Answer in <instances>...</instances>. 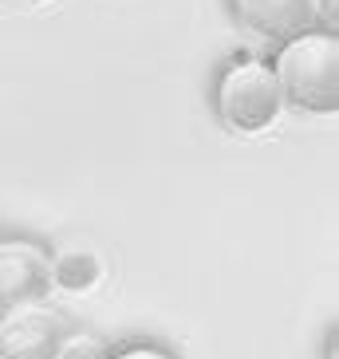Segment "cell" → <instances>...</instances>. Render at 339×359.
<instances>
[{
    "instance_id": "7",
    "label": "cell",
    "mask_w": 339,
    "mask_h": 359,
    "mask_svg": "<svg viewBox=\"0 0 339 359\" xmlns=\"http://www.w3.org/2000/svg\"><path fill=\"white\" fill-rule=\"evenodd\" d=\"M111 344H106L99 332H67L60 359H111Z\"/></svg>"
},
{
    "instance_id": "12",
    "label": "cell",
    "mask_w": 339,
    "mask_h": 359,
    "mask_svg": "<svg viewBox=\"0 0 339 359\" xmlns=\"http://www.w3.org/2000/svg\"><path fill=\"white\" fill-rule=\"evenodd\" d=\"M0 237H4V233H0Z\"/></svg>"
},
{
    "instance_id": "9",
    "label": "cell",
    "mask_w": 339,
    "mask_h": 359,
    "mask_svg": "<svg viewBox=\"0 0 339 359\" xmlns=\"http://www.w3.org/2000/svg\"><path fill=\"white\" fill-rule=\"evenodd\" d=\"M312 12H316V28L339 32V0H312Z\"/></svg>"
},
{
    "instance_id": "6",
    "label": "cell",
    "mask_w": 339,
    "mask_h": 359,
    "mask_svg": "<svg viewBox=\"0 0 339 359\" xmlns=\"http://www.w3.org/2000/svg\"><path fill=\"white\" fill-rule=\"evenodd\" d=\"M103 276V269H99V261L91 253H60L52 257V285L67 288V292H83V288H91Z\"/></svg>"
},
{
    "instance_id": "2",
    "label": "cell",
    "mask_w": 339,
    "mask_h": 359,
    "mask_svg": "<svg viewBox=\"0 0 339 359\" xmlns=\"http://www.w3.org/2000/svg\"><path fill=\"white\" fill-rule=\"evenodd\" d=\"M213 115L233 135H265L284 115V95L268 60L233 55L213 75Z\"/></svg>"
},
{
    "instance_id": "11",
    "label": "cell",
    "mask_w": 339,
    "mask_h": 359,
    "mask_svg": "<svg viewBox=\"0 0 339 359\" xmlns=\"http://www.w3.org/2000/svg\"><path fill=\"white\" fill-rule=\"evenodd\" d=\"M20 4H48V0H20Z\"/></svg>"
},
{
    "instance_id": "5",
    "label": "cell",
    "mask_w": 339,
    "mask_h": 359,
    "mask_svg": "<svg viewBox=\"0 0 339 359\" xmlns=\"http://www.w3.org/2000/svg\"><path fill=\"white\" fill-rule=\"evenodd\" d=\"M229 12L249 36L268 43H284L288 36L316 28L312 0H229Z\"/></svg>"
},
{
    "instance_id": "4",
    "label": "cell",
    "mask_w": 339,
    "mask_h": 359,
    "mask_svg": "<svg viewBox=\"0 0 339 359\" xmlns=\"http://www.w3.org/2000/svg\"><path fill=\"white\" fill-rule=\"evenodd\" d=\"M52 288V253L32 237H0V308L40 300Z\"/></svg>"
},
{
    "instance_id": "3",
    "label": "cell",
    "mask_w": 339,
    "mask_h": 359,
    "mask_svg": "<svg viewBox=\"0 0 339 359\" xmlns=\"http://www.w3.org/2000/svg\"><path fill=\"white\" fill-rule=\"evenodd\" d=\"M67 316L48 300H20L0 308V359H60Z\"/></svg>"
},
{
    "instance_id": "10",
    "label": "cell",
    "mask_w": 339,
    "mask_h": 359,
    "mask_svg": "<svg viewBox=\"0 0 339 359\" xmlns=\"http://www.w3.org/2000/svg\"><path fill=\"white\" fill-rule=\"evenodd\" d=\"M324 359H335V327H328V344H324Z\"/></svg>"
},
{
    "instance_id": "8",
    "label": "cell",
    "mask_w": 339,
    "mask_h": 359,
    "mask_svg": "<svg viewBox=\"0 0 339 359\" xmlns=\"http://www.w3.org/2000/svg\"><path fill=\"white\" fill-rule=\"evenodd\" d=\"M111 359H178V351L162 348V344H150V339H138V344L111 351Z\"/></svg>"
},
{
    "instance_id": "1",
    "label": "cell",
    "mask_w": 339,
    "mask_h": 359,
    "mask_svg": "<svg viewBox=\"0 0 339 359\" xmlns=\"http://www.w3.org/2000/svg\"><path fill=\"white\" fill-rule=\"evenodd\" d=\"M284 107H296L304 115H335L339 111V32L307 28L276 43L268 60Z\"/></svg>"
}]
</instances>
